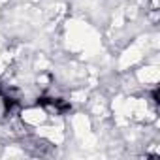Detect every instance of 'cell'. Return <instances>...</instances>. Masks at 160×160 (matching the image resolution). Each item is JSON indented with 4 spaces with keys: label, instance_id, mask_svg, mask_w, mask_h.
I'll return each mask as SVG.
<instances>
[{
    "label": "cell",
    "instance_id": "cell-1",
    "mask_svg": "<svg viewBox=\"0 0 160 160\" xmlns=\"http://www.w3.org/2000/svg\"><path fill=\"white\" fill-rule=\"evenodd\" d=\"M38 108H42L47 115H64L70 109V102H66L64 98L42 96L38 98Z\"/></svg>",
    "mask_w": 160,
    "mask_h": 160
}]
</instances>
